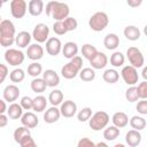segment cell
Returning <instances> with one entry per match:
<instances>
[{
	"label": "cell",
	"instance_id": "obj_1",
	"mask_svg": "<svg viewBox=\"0 0 147 147\" xmlns=\"http://www.w3.org/2000/svg\"><path fill=\"white\" fill-rule=\"evenodd\" d=\"M15 25L9 20H2L0 23V44L2 47H9L15 42Z\"/></svg>",
	"mask_w": 147,
	"mask_h": 147
},
{
	"label": "cell",
	"instance_id": "obj_2",
	"mask_svg": "<svg viewBox=\"0 0 147 147\" xmlns=\"http://www.w3.org/2000/svg\"><path fill=\"white\" fill-rule=\"evenodd\" d=\"M108 23H109V17L105 11H96L88 20L90 28L95 32H100V31L105 30L107 28Z\"/></svg>",
	"mask_w": 147,
	"mask_h": 147
},
{
	"label": "cell",
	"instance_id": "obj_3",
	"mask_svg": "<svg viewBox=\"0 0 147 147\" xmlns=\"http://www.w3.org/2000/svg\"><path fill=\"white\" fill-rule=\"evenodd\" d=\"M109 121V115L103 110H99L92 115V117L88 121V125L93 131H100L108 125Z\"/></svg>",
	"mask_w": 147,
	"mask_h": 147
},
{
	"label": "cell",
	"instance_id": "obj_4",
	"mask_svg": "<svg viewBox=\"0 0 147 147\" xmlns=\"http://www.w3.org/2000/svg\"><path fill=\"white\" fill-rule=\"evenodd\" d=\"M126 57L130 62V65L134 67L136 69L138 68H141L145 63V59H144V55L141 53V51L137 47H129L127 51H126Z\"/></svg>",
	"mask_w": 147,
	"mask_h": 147
},
{
	"label": "cell",
	"instance_id": "obj_5",
	"mask_svg": "<svg viewBox=\"0 0 147 147\" xmlns=\"http://www.w3.org/2000/svg\"><path fill=\"white\" fill-rule=\"evenodd\" d=\"M25 59V55L22 51H18L16 48H8L5 52V60L9 65L17 67L23 63Z\"/></svg>",
	"mask_w": 147,
	"mask_h": 147
},
{
	"label": "cell",
	"instance_id": "obj_6",
	"mask_svg": "<svg viewBox=\"0 0 147 147\" xmlns=\"http://www.w3.org/2000/svg\"><path fill=\"white\" fill-rule=\"evenodd\" d=\"M121 76H122L124 83L127 84V85H130V86H134L138 83V79H139L138 71L132 65H125V67H123L122 68V71H121Z\"/></svg>",
	"mask_w": 147,
	"mask_h": 147
},
{
	"label": "cell",
	"instance_id": "obj_7",
	"mask_svg": "<svg viewBox=\"0 0 147 147\" xmlns=\"http://www.w3.org/2000/svg\"><path fill=\"white\" fill-rule=\"evenodd\" d=\"M49 34V28L45 24V23H38L32 31V38L37 41V44H41L47 41Z\"/></svg>",
	"mask_w": 147,
	"mask_h": 147
},
{
	"label": "cell",
	"instance_id": "obj_8",
	"mask_svg": "<svg viewBox=\"0 0 147 147\" xmlns=\"http://www.w3.org/2000/svg\"><path fill=\"white\" fill-rule=\"evenodd\" d=\"M69 13H70V9H69V6L67 3L56 1L54 9L52 11V17L55 20V22L64 21L65 18L69 17Z\"/></svg>",
	"mask_w": 147,
	"mask_h": 147
},
{
	"label": "cell",
	"instance_id": "obj_9",
	"mask_svg": "<svg viewBox=\"0 0 147 147\" xmlns=\"http://www.w3.org/2000/svg\"><path fill=\"white\" fill-rule=\"evenodd\" d=\"M28 5L24 0H13L10 2V13L14 18H22L26 13Z\"/></svg>",
	"mask_w": 147,
	"mask_h": 147
},
{
	"label": "cell",
	"instance_id": "obj_10",
	"mask_svg": "<svg viewBox=\"0 0 147 147\" xmlns=\"http://www.w3.org/2000/svg\"><path fill=\"white\" fill-rule=\"evenodd\" d=\"M62 44L61 40L56 37H51L47 41H46V52L52 55V56H56L60 54V52L62 51Z\"/></svg>",
	"mask_w": 147,
	"mask_h": 147
},
{
	"label": "cell",
	"instance_id": "obj_11",
	"mask_svg": "<svg viewBox=\"0 0 147 147\" xmlns=\"http://www.w3.org/2000/svg\"><path fill=\"white\" fill-rule=\"evenodd\" d=\"M60 111L63 117H67V118L74 117L77 113V105L72 100H65L64 102H62L60 107Z\"/></svg>",
	"mask_w": 147,
	"mask_h": 147
},
{
	"label": "cell",
	"instance_id": "obj_12",
	"mask_svg": "<svg viewBox=\"0 0 147 147\" xmlns=\"http://www.w3.org/2000/svg\"><path fill=\"white\" fill-rule=\"evenodd\" d=\"M20 93H21V92H20V88H18L16 85L10 84V85H7V86L3 88L2 96H3V99H5L6 101L13 103L14 101H16V100L18 99Z\"/></svg>",
	"mask_w": 147,
	"mask_h": 147
},
{
	"label": "cell",
	"instance_id": "obj_13",
	"mask_svg": "<svg viewBox=\"0 0 147 147\" xmlns=\"http://www.w3.org/2000/svg\"><path fill=\"white\" fill-rule=\"evenodd\" d=\"M80 68H78L77 65H75L71 61L68 62L67 64H64L62 68H61V75L65 78V79H72L75 78L77 75H79L80 72Z\"/></svg>",
	"mask_w": 147,
	"mask_h": 147
},
{
	"label": "cell",
	"instance_id": "obj_14",
	"mask_svg": "<svg viewBox=\"0 0 147 147\" xmlns=\"http://www.w3.org/2000/svg\"><path fill=\"white\" fill-rule=\"evenodd\" d=\"M42 79L47 84L48 87H55L60 84V77L53 69H47L42 72Z\"/></svg>",
	"mask_w": 147,
	"mask_h": 147
},
{
	"label": "cell",
	"instance_id": "obj_15",
	"mask_svg": "<svg viewBox=\"0 0 147 147\" xmlns=\"http://www.w3.org/2000/svg\"><path fill=\"white\" fill-rule=\"evenodd\" d=\"M26 55H28V59L32 61H38L44 56V48L39 44H32L28 47Z\"/></svg>",
	"mask_w": 147,
	"mask_h": 147
},
{
	"label": "cell",
	"instance_id": "obj_16",
	"mask_svg": "<svg viewBox=\"0 0 147 147\" xmlns=\"http://www.w3.org/2000/svg\"><path fill=\"white\" fill-rule=\"evenodd\" d=\"M21 123L23 126L28 127V129H33L38 125L39 123V119L37 117V115L34 113H31V111H26L25 114H23L22 118H21Z\"/></svg>",
	"mask_w": 147,
	"mask_h": 147
},
{
	"label": "cell",
	"instance_id": "obj_17",
	"mask_svg": "<svg viewBox=\"0 0 147 147\" xmlns=\"http://www.w3.org/2000/svg\"><path fill=\"white\" fill-rule=\"evenodd\" d=\"M60 116H61V111L57 107H54L52 106L51 108H48L45 113H44V121L45 123H48V124H52V123H55L60 119Z\"/></svg>",
	"mask_w": 147,
	"mask_h": 147
},
{
	"label": "cell",
	"instance_id": "obj_18",
	"mask_svg": "<svg viewBox=\"0 0 147 147\" xmlns=\"http://www.w3.org/2000/svg\"><path fill=\"white\" fill-rule=\"evenodd\" d=\"M125 141L130 147H137L141 142V134L137 130H130L125 134Z\"/></svg>",
	"mask_w": 147,
	"mask_h": 147
},
{
	"label": "cell",
	"instance_id": "obj_19",
	"mask_svg": "<svg viewBox=\"0 0 147 147\" xmlns=\"http://www.w3.org/2000/svg\"><path fill=\"white\" fill-rule=\"evenodd\" d=\"M108 63V57L105 53L98 52V54L90 61V64L93 69H103Z\"/></svg>",
	"mask_w": 147,
	"mask_h": 147
},
{
	"label": "cell",
	"instance_id": "obj_20",
	"mask_svg": "<svg viewBox=\"0 0 147 147\" xmlns=\"http://www.w3.org/2000/svg\"><path fill=\"white\" fill-rule=\"evenodd\" d=\"M62 53H63V56L67 57V59H74L75 56H77V53H78V46L76 42L74 41H68L64 44V46L62 47Z\"/></svg>",
	"mask_w": 147,
	"mask_h": 147
},
{
	"label": "cell",
	"instance_id": "obj_21",
	"mask_svg": "<svg viewBox=\"0 0 147 147\" xmlns=\"http://www.w3.org/2000/svg\"><path fill=\"white\" fill-rule=\"evenodd\" d=\"M31 38H32V36H31L28 31H21V32H18V34L16 36L15 44H16V46H18L20 48L29 47V46H30Z\"/></svg>",
	"mask_w": 147,
	"mask_h": 147
},
{
	"label": "cell",
	"instance_id": "obj_22",
	"mask_svg": "<svg viewBox=\"0 0 147 147\" xmlns=\"http://www.w3.org/2000/svg\"><path fill=\"white\" fill-rule=\"evenodd\" d=\"M103 45L107 49L114 51L119 46V37L116 33H108L103 39Z\"/></svg>",
	"mask_w": 147,
	"mask_h": 147
},
{
	"label": "cell",
	"instance_id": "obj_23",
	"mask_svg": "<svg viewBox=\"0 0 147 147\" xmlns=\"http://www.w3.org/2000/svg\"><path fill=\"white\" fill-rule=\"evenodd\" d=\"M113 124L115 126H117L118 129H122V127H125L127 124H129V117L123 111H117L113 115Z\"/></svg>",
	"mask_w": 147,
	"mask_h": 147
},
{
	"label": "cell",
	"instance_id": "obj_24",
	"mask_svg": "<svg viewBox=\"0 0 147 147\" xmlns=\"http://www.w3.org/2000/svg\"><path fill=\"white\" fill-rule=\"evenodd\" d=\"M28 10L32 16H39L44 11V2L41 0H31L28 3Z\"/></svg>",
	"mask_w": 147,
	"mask_h": 147
},
{
	"label": "cell",
	"instance_id": "obj_25",
	"mask_svg": "<svg viewBox=\"0 0 147 147\" xmlns=\"http://www.w3.org/2000/svg\"><path fill=\"white\" fill-rule=\"evenodd\" d=\"M7 114H8V117L11 118V119L22 118V116H23V108H22L21 105L16 103V102H13L11 105H9Z\"/></svg>",
	"mask_w": 147,
	"mask_h": 147
},
{
	"label": "cell",
	"instance_id": "obj_26",
	"mask_svg": "<svg viewBox=\"0 0 147 147\" xmlns=\"http://www.w3.org/2000/svg\"><path fill=\"white\" fill-rule=\"evenodd\" d=\"M31 136V132H30V129L25 127V126H20L17 127L15 131H14V140L20 145L23 140H25L28 137Z\"/></svg>",
	"mask_w": 147,
	"mask_h": 147
},
{
	"label": "cell",
	"instance_id": "obj_27",
	"mask_svg": "<svg viewBox=\"0 0 147 147\" xmlns=\"http://www.w3.org/2000/svg\"><path fill=\"white\" fill-rule=\"evenodd\" d=\"M124 36L127 40L136 41L140 38V30L136 25H127L124 29Z\"/></svg>",
	"mask_w": 147,
	"mask_h": 147
},
{
	"label": "cell",
	"instance_id": "obj_28",
	"mask_svg": "<svg viewBox=\"0 0 147 147\" xmlns=\"http://www.w3.org/2000/svg\"><path fill=\"white\" fill-rule=\"evenodd\" d=\"M80 52H82V55H83L85 59H87L88 61H91V60L98 54V49L95 48V46H93V45H91V44H84V45L82 46Z\"/></svg>",
	"mask_w": 147,
	"mask_h": 147
},
{
	"label": "cell",
	"instance_id": "obj_29",
	"mask_svg": "<svg viewBox=\"0 0 147 147\" xmlns=\"http://www.w3.org/2000/svg\"><path fill=\"white\" fill-rule=\"evenodd\" d=\"M102 78H103V80H105L106 83H108V84H115V83H117L118 79H119V74H118V71L115 70V69H107V70L103 72Z\"/></svg>",
	"mask_w": 147,
	"mask_h": 147
},
{
	"label": "cell",
	"instance_id": "obj_30",
	"mask_svg": "<svg viewBox=\"0 0 147 147\" xmlns=\"http://www.w3.org/2000/svg\"><path fill=\"white\" fill-rule=\"evenodd\" d=\"M48 101L54 107H56L59 105H62V101H63V93H62V91H60V90H53L49 93V95H48Z\"/></svg>",
	"mask_w": 147,
	"mask_h": 147
},
{
	"label": "cell",
	"instance_id": "obj_31",
	"mask_svg": "<svg viewBox=\"0 0 147 147\" xmlns=\"http://www.w3.org/2000/svg\"><path fill=\"white\" fill-rule=\"evenodd\" d=\"M46 106H47V100L44 95H37L34 99H33V106H32V109L37 113H41L46 109Z\"/></svg>",
	"mask_w": 147,
	"mask_h": 147
},
{
	"label": "cell",
	"instance_id": "obj_32",
	"mask_svg": "<svg viewBox=\"0 0 147 147\" xmlns=\"http://www.w3.org/2000/svg\"><path fill=\"white\" fill-rule=\"evenodd\" d=\"M130 125L133 130H137V131H141L146 127V119L141 116H132L131 119H130Z\"/></svg>",
	"mask_w": 147,
	"mask_h": 147
},
{
	"label": "cell",
	"instance_id": "obj_33",
	"mask_svg": "<svg viewBox=\"0 0 147 147\" xmlns=\"http://www.w3.org/2000/svg\"><path fill=\"white\" fill-rule=\"evenodd\" d=\"M119 136V129L115 125H111V126H108L103 131V138L108 141H113L115 140L117 137Z\"/></svg>",
	"mask_w": 147,
	"mask_h": 147
},
{
	"label": "cell",
	"instance_id": "obj_34",
	"mask_svg": "<svg viewBox=\"0 0 147 147\" xmlns=\"http://www.w3.org/2000/svg\"><path fill=\"white\" fill-rule=\"evenodd\" d=\"M47 87V84L42 78H33L31 82V90L36 93H42Z\"/></svg>",
	"mask_w": 147,
	"mask_h": 147
},
{
	"label": "cell",
	"instance_id": "obj_35",
	"mask_svg": "<svg viewBox=\"0 0 147 147\" xmlns=\"http://www.w3.org/2000/svg\"><path fill=\"white\" fill-rule=\"evenodd\" d=\"M124 61H125V57L123 55V53L121 52H114L110 56V64L115 68H119L124 64Z\"/></svg>",
	"mask_w": 147,
	"mask_h": 147
},
{
	"label": "cell",
	"instance_id": "obj_36",
	"mask_svg": "<svg viewBox=\"0 0 147 147\" xmlns=\"http://www.w3.org/2000/svg\"><path fill=\"white\" fill-rule=\"evenodd\" d=\"M79 77L83 82H92L95 78V71L93 68H83L79 72Z\"/></svg>",
	"mask_w": 147,
	"mask_h": 147
},
{
	"label": "cell",
	"instance_id": "obj_37",
	"mask_svg": "<svg viewBox=\"0 0 147 147\" xmlns=\"http://www.w3.org/2000/svg\"><path fill=\"white\" fill-rule=\"evenodd\" d=\"M28 74L33 77V78H38L39 75L42 74V67L40 63L38 62H32L28 65Z\"/></svg>",
	"mask_w": 147,
	"mask_h": 147
},
{
	"label": "cell",
	"instance_id": "obj_38",
	"mask_svg": "<svg viewBox=\"0 0 147 147\" xmlns=\"http://www.w3.org/2000/svg\"><path fill=\"white\" fill-rule=\"evenodd\" d=\"M24 78H25V72L21 68H16L9 74V79L13 83H21L24 80Z\"/></svg>",
	"mask_w": 147,
	"mask_h": 147
},
{
	"label": "cell",
	"instance_id": "obj_39",
	"mask_svg": "<svg viewBox=\"0 0 147 147\" xmlns=\"http://www.w3.org/2000/svg\"><path fill=\"white\" fill-rule=\"evenodd\" d=\"M125 98L129 102H136L140 99L139 96V92H138V87L137 86H130L126 91H125Z\"/></svg>",
	"mask_w": 147,
	"mask_h": 147
},
{
	"label": "cell",
	"instance_id": "obj_40",
	"mask_svg": "<svg viewBox=\"0 0 147 147\" xmlns=\"http://www.w3.org/2000/svg\"><path fill=\"white\" fill-rule=\"evenodd\" d=\"M92 117V109L90 107H84L82 110H79V113L77 114V118L79 122H86L90 121V118Z\"/></svg>",
	"mask_w": 147,
	"mask_h": 147
},
{
	"label": "cell",
	"instance_id": "obj_41",
	"mask_svg": "<svg viewBox=\"0 0 147 147\" xmlns=\"http://www.w3.org/2000/svg\"><path fill=\"white\" fill-rule=\"evenodd\" d=\"M63 23H64V26H65L67 31H74V30H76L77 26H78L77 20L74 18V17H70V16H69L68 18H65V20L63 21Z\"/></svg>",
	"mask_w": 147,
	"mask_h": 147
},
{
	"label": "cell",
	"instance_id": "obj_42",
	"mask_svg": "<svg viewBox=\"0 0 147 147\" xmlns=\"http://www.w3.org/2000/svg\"><path fill=\"white\" fill-rule=\"evenodd\" d=\"M53 31H54L56 34H59V36H62V34H64V33L68 32L67 29H65V26H64L63 21L54 22V24H53Z\"/></svg>",
	"mask_w": 147,
	"mask_h": 147
},
{
	"label": "cell",
	"instance_id": "obj_43",
	"mask_svg": "<svg viewBox=\"0 0 147 147\" xmlns=\"http://www.w3.org/2000/svg\"><path fill=\"white\" fill-rule=\"evenodd\" d=\"M20 105L22 106V108H23L24 110H30V109H32V106H33V99H31V98L28 96V95L22 96Z\"/></svg>",
	"mask_w": 147,
	"mask_h": 147
},
{
	"label": "cell",
	"instance_id": "obj_44",
	"mask_svg": "<svg viewBox=\"0 0 147 147\" xmlns=\"http://www.w3.org/2000/svg\"><path fill=\"white\" fill-rule=\"evenodd\" d=\"M136 109L139 114L141 115H147V100L145 99H141L140 101H138L137 106H136Z\"/></svg>",
	"mask_w": 147,
	"mask_h": 147
},
{
	"label": "cell",
	"instance_id": "obj_45",
	"mask_svg": "<svg viewBox=\"0 0 147 147\" xmlns=\"http://www.w3.org/2000/svg\"><path fill=\"white\" fill-rule=\"evenodd\" d=\"M137 87H138V92H139V96H140V99H145V100H147V82L145 80V82L140 83Z\"/></svg>",
	"mask_w": 147,
	"mask_h": 147
},
{
	"label": "cell",
	"instance_id": "obj_46",
	"mask_svg": "<svg viewBox=\"0 0 147 147\" xmlns=\"http://www.w3.org/2000/svg\"><path fill=\"white\" fill-rule=\"evenodd\" d=\"M77 147H96V144H94L91 139L88 138H82L78 144H77Z\"/></svg>",
	"mask_w": 147,
	"mask_h": 147
},
{
	"label": "cell",
	"instance_id": "obj_47",
	"mask_svg": "<svg viewBox=\"0 0 147 147\" xmlns=\"http://www.w3.org/2000/svg\"><path fill=\"white\" fill-rule=\"evenodd\" d=\"M21 147H38L37 146V144L34 142V140L32 139V137L30 136V137H28L25 140H23L21 144Z\"/></svg>",
	"mask_w": 147,
	"mask_h": 147
},
{
	"label": "cell",
	"instance_id": "obj_48",
	"mask_svg": "<svg viewBox=\"0 0 147 147\" xmlns=\"http://www.w3.org/2000/svg\"><path fill=\"white\" fill-rule=\"evenodd\" d=\"M0 75H1V77H0V82L3 83L5 79H6V77H7V75H8V68H7L6 64H2V63L0 64Z\"/></svg>",
	"mask_w": 147,
	"mask_h": 147
},
{
	"label": "cell",
	"instance_id": "obj_49",
	"mask_svg": "<svg viewBox=\"0 0 147 147\" xmlns=\"http://www.w3.org/2000/svg\"><path fill=\"white\" fill-rule=\"evenodd\" d=\"M55 3H56V1H49V2L46 3V9H45V11H46V15H47V16H52V11H53V9H54Z\"/></svg>",
	"mask_w": 147,
	"mask_h": 147
},
{
	"label": "cell",
	"instance_id": "obj_50",
	"mask_svg": "<svg viewBox=\"0 0 147 147\" xmlns=\"http://www.w3.org/2000/svg\"><path fill=\"white\" fill-rule=\"evenodd\" d=\"M8 123V116L5 114H0V127H5Z\"/></svg>",
	"mask_w": 147,
	"mask_h": 147
},
{
	"label": "cell",
	"instance_id": "obj_51",
	"mask_svg": "<svg viewBox=\"0 0 147 147\" xmlns=\"http://www.w3.org/2000/svg\"><path fill=\"white\" fill-rule=\"evenodd\" d=\"M141 3H142L141 0H129V1H127V5L131 6V7H138V6H140Z\"/></svg>",
	"mask_w": 147,
	"mask_h": 147
},
{
	"label": "cell",
	"instance_id": "obj_52",
	"mask_svg": "<svg viewBox=\"0 0 147 147\" xmlns=\"http://www.w3.org/2000/svg\"><path fill=\"white\" fill-rule=\"evenodd\" d=\"M0 105H1V109H0V114H5L8 109H7V106H6V100L2 99L0 100Z\"/></svg>",
	"mask_w": 147,
	"mask_h": 147
},
{
	"label": "cell",
	"instance_id": "obj_53",
	"mask_svg": "<svg viewBox=\"0 0 147 147\" xmlns=\"http://www.w3.org/2000/svg\"><path fill=\"white\" fill-rule=\"evenodd\" d=\"M141 76H142V78L147 82V65L144 67V69H142V71H141Z\"/></svg>",
	"mask_w": 147,
	"mask_h": 147
},
{
	"label": "cell",
	"instance_id": "obj_54",
	"mask_svg": "<svg viewBox=\"0 0 147 147\" xmlns=\"http://www.w3.org/2000/svg\"><path fill=\"white\" fill-rule=\"evenodd\" d=\"M96 147H109L106 142H103V141H100V142H98L96 144Z\"/></svg>",
	"mask_w": 147,
	"mask_h": 147
},
{
	"label": "cell",
	"instance_id": "obj_55",
	"mask_svg": "<svg viewBox=\"0 0 147 147\" xmlns=\"http://www.w3.org/2000/svg\"><path fill=\"white\" fill-rule=\"evenodd\" d=\"M114 147H125V145H123V144H116Z\"/></svg>",
	"mask_w": 147,
	"mask_h": 147
},
{
	"label": "cell",
	"instance_id": "obj_56",
	"mask_svg": "<svg viewBox=\"0 0 147 147\" xmlns=\"http://www.w3.org/2000/svg\"><path fill=\"white\" fill-rule=\"evenodd\" d=\"M144 33L147 36V25H145V28H144Z\"/></svg>",
	"mask_w": 147,
	"mask_h": 147
}]
</instances>
